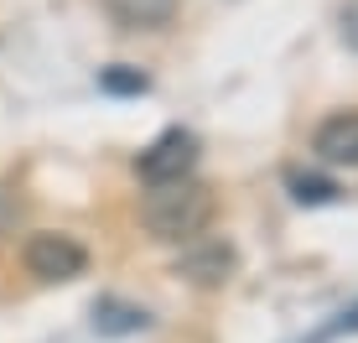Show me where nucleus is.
Segmentation results:
<instances>
[{"label": "nucleus", "instance_id": "obj_1", "mask_svg": "<svg viewBox=\"0 0 358 343\" xmlns=\"http://www.w3.org/2000/svg\"><path fill=\"white\" fill-rule=\"evenodd\" d=\"M213 188H203V182H166V188H151L141 203V224L151 229L156 239L166 244H192L203 234L208 224H213Z\"/></svg>", "mask_w": 358, "mask_h": 343}, {"label": "nucleus", "instance_id": "obj_2", "mask_svg": "<svg viewBox=\"0 0 358 343\" xmlns=\"http://www.w3.org/2000/svg\"><path fill=\"white\" fill-rule=\"evenodd\" d=\"M192 167H197V136H192V130H182V125L162 130V136H156L141 156H135V172H141L151 188H166V182H187V177H192Z\"/></svg>", "mask_w": 358, "mask_h": 343}, {"label": "nucleus", "instance_id": "obj_3", "mask_svg": "<svg viewBox=\"0 0 358 343\" xmlns=\"http://www.w3.org/2000/svg\"><path fill=\"white\" fill-rule=\"evenodd\" d=\"M27 271L36 281H47V286H57V281H78L89 271V250H83L73 234H31L27 239Z\"/></svg>", "mask_w": 358, "mask_h": 343}, {"label": "nucleus", "instance_id": "obj_4", "mask_svg": "<svg viewBox=\"0 0 358 343\" xmlns=\"http://www.w3.org/2000/svg\"><path fill=\"white\" fill-rule=\"evenodd\" d=\"M177 276L197 281V286H224V281L234 276V244H224V239H192L187 250H182V260H177Z\"/></svg>", "mask_w": 358, "mask_h": 343}, {"label": "nucleus", "instance_id": "obj_5", "mask_svg": "<svg viewBox=\"0 0 358 343\" xmlns=\"http://www.w3.org/2000/svg\"><path fill=\"white\" fill-rule=\"evenodd\" d=\"M312 151L322 156V162H332V167H358V109L322 120L317 136H312Z\"/></svg>", "mask_w": 358, "mask_h": 343}, {"label": "nucleus", "instance_id": "obj_6", "mask_svg": "<svg viewBox=\"0 0 358 343\" xmlns=\"http://www.w3.org/2000/svg\"><path fill=\"white\" fill-rule=\"evenodd\" d=\"M151 328V312L135 307L125 297H99L94 302V333L99 338H130V333H145Z\"/></svg>", "mask_w": 358, "mask_h": 343}, {"label": "nucleus", "instance_id": "obj_7", "mask_svg": "<svg viewBox=\"0 0 358 343\" xmlns=\"http://www.w3.org/2000/svg\"><path fill=\"white\" fill-rule=\"evenodd\" d=\"M104 6L125 27H166L177 16V0H104Z\"/></svg>", "mask_w": 358, "mask_h": 343}, {"label": "nucleus", "instance_id": "obj_8", "mask_svg": "<svg viewBox=\"0 0 358 343\" xmlns=\"http://www.w3.org/2000/svg\"><path fill=\"white\" fill-rule=\"evenodd\" d=\"M286 188H291L296 203H332L338 198V182L317 177V172H286Z\"/></svg>", "mask_w": 358, "mask_h": 343}, {"label": "nucleus", "instance_id": "obj_9", "mask_svg": "<svg viewBox=\"0 0 358 343\" xmlns=\"http://www.w3.org/2000/svg\"><path fill=\"white\" fill-rule=\"evenodd\" d=\"M99 89H104V94H145L151 78H145L141 68H130V63H115V68L99 73Z\"/></svg>", "mask_w": 358, "mask_h": 343}, {"label": "nucleus", "instance_id": "obj_10", "mask_svg": "<svg viewBox=\"0 0 358 343\" xmlns=\"http://www.w3.org/2000/svg\"><path fill=\"white\" fill-rule=\"evenodd\" d=\"M343 333H358V302H353L348 312H338L327 328H317V333L306 338V343H332V338H343Z\"/></svg>", "mask_w": 358, "mask_h": 343}, {"label": "nucleus", "instance_id": "obj_11", "mask_svg": "<svg viewBox=\"0 0 358 343\" xmlns=\"http://www.w3.org/2000/svg\"><path fill=\"white\" fill-rule=\"evenodd\" d=\"M338 36H343V47L358 52V0H348V6L338 10Z\"/></svg>", "mask_w": 358, "mask_h": 343}]
</instances>
